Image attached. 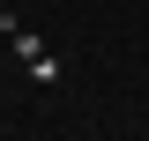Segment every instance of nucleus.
<instances>
[{"mask_svg": "<svg viewBox=\"0 0 149 141\" xmlns=\"http://www.w3.org/2000/svg\"><path fill=\"white\" fill-rule=\"evenodd\" d=\"M8 37H15V52H22V67H30L37 82H60V59L45 52V37H30V30H8Z\"/></svg>", "mask_w": 149, "mask_h": 141, "instance_id": "f257e3e1", "label": "nucleus"}]
</instances>
